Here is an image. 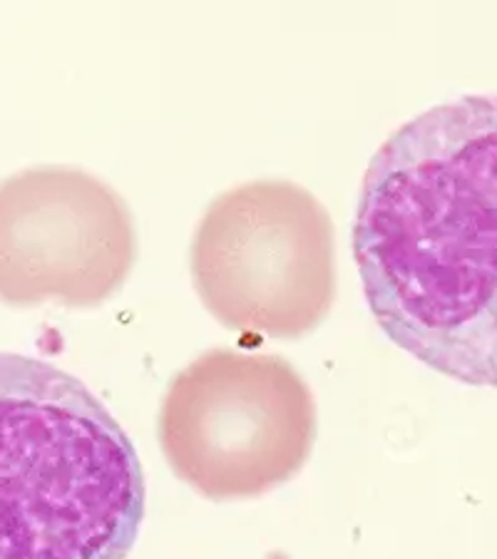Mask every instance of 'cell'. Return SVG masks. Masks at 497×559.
I'll return each instance as SVG.
<instances>
[{"label":"cell","instance_id":"1","mask_svg":"<svg viewBox=\"0 0 497 559\" xmlns=\"http://www.w3.org/2000/svg\"><path fill=\"white\" fill-rule=\"evenodd\" d=\"M354 257L398 348L497 388V95L440 103L381 144L360 187Z\"/></svg>","mask_w":497,"mask_h":559},{"label":"cell","instance_id":"2","mask_svg":"<svg viewBox=\"0 0 497 559\" xmlns=\"http://www.w3.org/2000/svg\"><path fill=\"white\" fill-rule=\"evenodd\" d=\"M144 504L140 455L105 403L0 350V559H128Z\"/></svg>","mask_w":497,"mask_h":559},{"label":"cell","instance_id":"3","mask_svg":"<svg viewBox=\"0 0 497 559\" xmlns=\"http://www.w3.org/2000/svg\"><path fill=\"white\" fill-rule=\"evenodd\" d=\"M157 438L189 488L214 502L249 500L306 465L316 440V403L286 358L214 348L169 383Z\"/></svg>","mask_w":497,"mask_h":559},{"label":"cell","instance_id":"4","mask_svg":"<svg viewBox=\"0 0 497 559\" xmlns=\"http://www.w3.org/2000/svg\"><path fill=\"white\" fill-rule=\"evenodd\" d=\"M189 269L224 329L301 338L336 296L333 222L309 189L286 179L244 182L216 197L197 224Z\"/></svg>","mask_w":497,"mask_h":559},{"label":"cell","instance_id":"5","mask_svg":"<svg viewBox=\"0 0 497 559\" xmlns=\"http://www.w3.org/2000/svg\"><path fill=\"white\" fill-rule=\"evenodd\" d=\"M138 261L132 212L83 169L40 165L0 182V304L95 309Z\"/></svg>","mask_w":497,"mask_h":559}]
</instances>
